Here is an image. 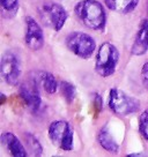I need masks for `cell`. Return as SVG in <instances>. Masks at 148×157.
I'll list each match as a JSON object with an SVG mask.
<instances>
[{
  "instance_id": "6da1fadb",
  "label": "cell",
  "mask_w": 148,
  "mask_h": 157,
  "mask_svg": "<svg viewBox=\"0 0 148 157\" xmlns=\"http://www.w3.org/2000/svg\"><path fill=\"white\" fill-rule=\"evenodd\" d=\"M74 14L87 28L103 31L107 25V13L97 0H81L74 7Z\"/></svg>"
},
{
  "instance_id": "7a4b0ae2",
  "label": "cell",
  "mask_w": 148,
  "mask_h": 157,
  "mask_svg": "<svg viewBox=\"0 0 148 157\" xmlns=\"http://www.w3.org/2000/svg\"><path fill=\"white\" fill-rule=\"evenodd\" d=\"M119 51L114 44L105 42L101 45L96 53L95 71L99 76L109 78L116 72L119 63Z\"/></svg>"
},
{
  "instance_id": "3957f363",
  "label": "cell",
  "mask_w": 148,
  "mask_h": 157,
  "mask_svg": "<svg viewBox=\"0 0 148 157\" xmlns=\"http://www.w3.org/2000/svg\"><path fill=\"white\" fill-rule=\"evenodd\" d=\"M108 104L112 112L123 117L137 112L140 108V102L137 98L118 88H112L110 90Z\"/></svg>"
},
{
  "instance_id": "277c9868",
  "label": "cell",
  "mask_w": 148,
  "mask_h": 157,
  "mask_svg": "<svg viewBox=\"0 0 148 157\" xmlns=\"http://www.w3.org/2000/svg\"><path fill=\"white\" fill-rule=\"evenodd\" d=\"M65 43L67 49L76 57L87 60L96 50V42L90 35L82 31H74L66 37Z\"/></svg>"
},
{
  "instance_id": "5b68a950",
  "label": "cell",
  "mask_w": 148,
  "mask_h": 157,
  "mask_svg": "<svg viewBox=\"0 0 148 157\" xmlns=\"http://www.w3.org/2000/svg\"><path fill=\"white\" fill-rule=\"evenodd\" d=\"M40 17L43 25L58 33L63 29L68 19V13L63 5L54 1H49L43 4L40 8Z\"/></svg>"
},
{
  "instance_id": "8992f818",
  "label": "cell",
  "mask_w": 148,
  "mask_h": 157,
  "mask_svg": "<svg viewBox=\"0 0 148 157\" xmlns=\"http://www.w3.org/2000/svg\"><path fill=\"white\" fill-rule=\"evenodd\" d=\"M49 137L56 147L71 151L74 148V132L71 125L65 120H56L49 127Z\"/></svg>"
},
{
  "instance_id": "52a82bcc",
  "label": "cell",
  "mask_w": 148,
  "mask_h": 157,
  "mask_svg": "<svg viewBox=\"0 0 148 157\" xmlns=\"http://www.w3.org/2000/svg\"><path fill=\"white\" fill-rule=\"evenodd\" d=\"M1 76L7 84L16 86L21 78V64L16 54L12 51H6L1 57L0 63Z\"/></svg>"
},
{
  "instance_id": "ba28073f",
  "label": "cell",
  "mask_w": 148,
  "mask_h": 157,
  "mask_svg": "<svg viewBox=\"0 0 148 157\" xmlns=\"http://www.w3.org/2000/svg\"><path fill=\"white\" fill-rule=\"evenodd\" d=\"M25 43L33 51H38L44 45V34L38 25V22L31 17L27 16L25 20Z\"/></svg>"
},
{
  "instance_id": "9c48e42d",
  "label": "cell",
  "mask_w": 148,
  "mask_h": 157,
  "mask_svg": "<svg viewBox=\"0 0 148 157\" xmlns=\"http://www.w3.org/2000/svg\"><path fill=\"white\" fill-rule=\"evenodd\" d=\"M20 95L31 112H37L40 110L42 98L40 95V86L36 82L35 78H31L28 83L21 86Z\"/></svg>"
},
{
  "instance_id": "30bf717a",
  "label": "cell",
  "mask_w": 148,
  "mask_h": 157,
  "mask_svg": "<svg viewBox=\"0 0 148 157\" xmlns=\"http://www.w3.org/2000/svg\"><path fill=\"white\" fill-rule=\"evenodd\" d=\"M148 51V20L143 19L139 25L137 35L134 37L133 45L131 48V53L140 57Z\"/></svg>"
},
{
  "instance_id": "8fae6325",
  "label": "cell",
  "mask_w": 148,
  "mask_h": 157,
  "mask_svg": "<svg viewBox=\"0 0 148 157\" xmlns=\"http://www.w3.org/2000/svg\"><path fill=\"white\" fill-rule=\"evenodd\" d=\"M1 143L7 149L12 156L14 157H27V148L22 144L20 140L12 132H4L1 134Z\"/></svg>"
},
{
  "instance_id": "7c38bea8",
  "label": "cell",
  "mask_w": 148,
  "mask_h": 157,
  "mask_svg": "<svg viewBox=\"0 0 148 157\" xmlns=\"http://www.w3.org/2000/svg\"><path fill=\"white\" fill-rule=\"evenodd\" d=\"M140 0H104V4L110 10L119 14H128L133 12Z\"/></svg>"
},
{
  "instance_id": "4fadbf2b",
  "label": "cell",
  "mask_w": 148,
  "mask_h": 157,
  "mask_svg": "<svg viewBox=\"0 0 148 157\" xmlns=\"http://www.w3.org/2000/svg\"><path fill=\"white\" fill-rule=\"evenodd\" d=\"M36 82L38 83L40 87L43 88L45 93L48 94H54L58 89V83L57 80L51 73L48 72H38L35 76Z\"/></svg>"
},
{
  "instance_id": "5bb4252c",
  "label": "cell",
  "mask_w": 148,
  "mask_h": 157,
  "mask_svg": "<svg viewBox=\"0 0 148 157\" xmlns=\"http://www.w3.org/2000/svg\"><path fill=\"white\" fill-rule=\"evenodd\" d=\"M97 141H99V146L109 152L116 154L119 150V144L115 140L112 134L109 132L108 128H102L99 131L97 134Z\"/></svg>"
},
{
  "instance_id": "9a60e30c",
  "label": "cell",
  "mask_w": 148,
  "mask_h": 157,
  "mask_svg": "<svg viewBox=\"0 0 148 157\" xmlns=\"http://www.w3.org/2000/svg\"><path fill=\"white\" fill-rule=\"evenodd\" d=\"M23 137H25V148H27L28 154L31 156H42L43 147L38 141V139L31 133H25Z\"/></svg>"
},
{
  "instance_id": "2e32d148",
  "label": "cell",
  "mask_w": 148,
  "mask_h": 157,
  "mask_svg": "<svg viewBox=\"0 0 148 157\" xmlns=\"http://www.w3.org/2000/svg\"><path fill=\"white\" fill-rule=\"evenodd\" d=\"M60 90H61L64 98L67 101V103L73 102L75 96H76V88L74 84L69 83L67 81H61L60 82Z\"/></svg>"
},
{
  "instance_id": "e0dca14e",
  "label": "cell",
  "mask_w": 148,
  "mask_h": 157,
  "mask_svg": "<svg viewBox=\"0 0 148 157\" xmlns=\"http://www.w3.org/2000/svg\"><path fill=\"white\" fill-rule=\"evenodd\" d=\"M139 131L146 140L148 141V109L145 110L139 118Z\"/></svg>"
},
{
  "instance_id": "ac0fdd59",
  "label": "cell",
  "mask_w": 148,
  "mask_h": 157,
  "mask_svg": "<svg viewBox=\"0 0 148 157\" xmlns=\"http://www.w3.org/2000/svg\"><path fill=\"white\" fill-rule=\"evenodd\" d=\"M1 7L8 13H14L19 8V0H1Z\"/></svg>"
},
{
  "instance_id": "d6986e66",
  "label": "cell",
  "mask_w": 148,
  "mask_h": 157,
  "mask_svg": "<svg viewBox=\"0 0 148 157\" xmlns=\"http://www.w3.org/2000/svg\"><path fill=\"white\" fill-rule=\"evenodd\" d=\"M141 80H142V83L146 90L148 91V61L143 64L142 68H141Z\"/></svg>"
}]
</instances>
